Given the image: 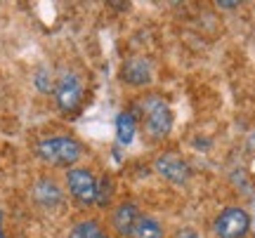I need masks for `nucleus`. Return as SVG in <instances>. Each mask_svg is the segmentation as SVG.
Masks as SVG:
<instances>
[{"instance_id":"ddd939ff","label":"nucleus","mask_w":255,"mask_h":238,"mask_svg":"<svg viewBox=\"0 0 255 238\" xmlns=\"http://www.w3.org/2000/svg\"><path fill=\"white\" fill-rule=\"evenodd\" d=\"M114 198V179H111L109 174H104L97 179V198H95V205H100V208H107Z\"/></svg>"},{"instance_id":"6e6552de","label":"nucleus","mask_w":255,"mask_h":238,"mask_svg":"<svg viewBox=\"0 0 255 238\" xmlns=\"http://www.w3.org/2000/svg\"><path fill=\"white\" fill-rule=\"evenodd\" d=\"M139 217H142V215H139L135 203H119V205L114 208V212H111V227H114V231H116L121 238H130Z\"/></svg>"},{"instance_id":"20e7f679","label":"nucleus","mask_w":255,"mask_h":238,"mask_svg":"<svg viewBox=\"0 0 255 238\" xmlns=\"http://www.w3.org/2000/svg\"><path fill=\"white\" fill-rule=\"evenodd\" d=\"M251 231V215L239 205H229L213 222L215 238H246Z\"/></svg>"},{"instance_id":"4468645a","label":"nucleus","mask_w":255,"mask_h":238,"mask_svg":"<svg viewBox=\"0 0 255 238\" xmlns=\"http://www.w3.org/2000/svg\"><path fill=\"white\" fill-rule=\"evenodd\" d=\"M36 87L40 92H52V90H55V80H52V76H50V71H47V69H38Z\"/></svg>"},{"instance_id":"39448f33","label":"nucleus","mask_w":255,"mask_h":238,"mask_svg":"<svg viewBox=\"0 0 255 238\" xmlns=\"http://www.w3.org/2000/svg\"><path fill=\"white\" fill-rule=\"evenodd\" d=\"M66 189L78 205H95L97 198V177L88 167H69L66 170Z\"/></svg>"},{"instance_id":"9d476101","label":"nucleus","mask_w":255,"mask_h":238,"mask_svg":"<svg viewBox=\"0 0 255 238\" xmlns=\"http://www.w3.org/2000/svg\"><path fill=\"white\" fill-rule=\"evenodd\" d=\"M137 135V118L132 111H121L116 116V142L121 147H130Z\"/></svg>"},{"instance_id":"423d86ee","label":"nucleus","mask_w":255,"mask_h":238,"mask_svg":"<svg viewBox=\"0 0 255 238\" xmlns=\"http://www.w3.org/2000/svg\"><path fill=\"white\" fill-rule=\"evenodd\" d=\"M156 172L163 177L165 182L175 184V186H187L191 179V165L184 156L177 154H163L154 160Z\"/></svg>"},{"instance_id":"9b49d317","label":"nucleus","mask_w":255,"mask_h":238,"mask_svg":"<svg viewBox=\"0 0 255 238\" xmlns=\"http://www.w3.org/2000/svg\"><path fill=\"white\" fill-rule=\"evenodd\" d=\"M130 238H163V227H161L158 220L149 217V215H142V217L137 220Z\"/></svg>"},{"instance_id":"dca6fc26","label":"nucleus","mask_w":255,"mask_h":238,"mask_svg":"<svg viewBox=\"0 0 255 238\" xmlns=\"http://www.w3.org/2000/svg\"><path fill=\"white\" fill-rule=\"evenodd\" d=\"M220 7H239V2H218Z\"/></svg>"},{"instance_id":"f257e3e1","label":"nucleus","mask_w":255,"mask_h":238,"mask_svg":"<svg viewBox=\"0 0 255 238\" xmlns=\"http://www.w3.org/2000/svg\"><path fill=\"white\" fill-rule=\"evenodd\" d=\"M135 118L137 123H142L144 128L146 137L154 139V142H163L170 132H173V123H175V116H173V109L165 97L161 94H144L142 99L135 101Z\"/></svg>"},{"instance_id":"2eb2a0df","label":"nucleus","mask_w":255,"mask_h":238,"mask_svg":"<svg viewBox=\"0 0 255 238\" xmlns=\"http://www.w3.org/2000/svg\"><path fill=\"white\" fill-rule=\"evenodd\" d=\"M175 238H201V236L194 229H182V231H177V236Z\"/></svg>"},{"instance_id":"f3484780","label":"nucleus","mask_w":255,"mask_h":238,"mask_svg":"<svg viewBox=\"0 0 255 238\" xmlns=\"http://www.w3.org/2000/svg\"><path fill=\"white\" fill-rule=\"evenodd\" d=\"M0 238H5V234H2V231H0Z\"/></svg>"},{"instance_id":"1a4fd4ad","label":"nucleus","mask_w":255,"mask_h":238,"mask_svg":"<svg viewBox=\"0 0 255 238\" xmlns=\"http://www.w3.org/2000/svg\"><path fill=\"white\" fill-rule=\"evenodd\" d=\"M33 198H36V203H40L43 208H57V205L64 201L62 186H59L52 177H40V179L33 184Z\"/></svg>"},{"instance_id":"f03ea898","label":"nucleus","mask_w":255,"mask_h":238,"mask_svg":"<svg viewBox=\"0 0 255 238\" xmlns=\"http://www.w3.org/2000/svg\"><path fill=\"white\" fill-rule=\"evenodd\" d=\"M36 154L38 158L47 165H55V167H73V165L81 160L83 156V147L76 137L69 135H52V137L40 139L36 144Z\"/></svg>"},{"instance_id":"7ed1b4c3","label":"nucleus","mask_w":255,"mask_h":238,"mask_svg":"<svg viewBox=\"0 0 255 238\" xmlns=\"http://www.w3.org/2000/svg\"><path fill=\"white\" fill-rule=\"evenodd\" d=\"M55 104L57 109L71 116L76 111H81L83 99H85V82L76 71H64L59 78L55 80Z\"/></svg>"},{"instance_id":"f8f14e48","label":"nucleus","mask_w":255,"mask_h":238,"mask_svg":"<svg viewBox=\"0 0 255 238\" xmlns=\"http://www.w3.org/2000/svg\"><path fill=\"white\" fill-rule=\"evenodd\" d=\"M69 238H109L107 231L100 222L95 220H83L78 224H73V229L69 231Z\"/></svg>"},{"instance_id":"0eeeda50","label":"nucleus","mask_w":255,"mask_h":238,"mask_svg":"<svg viewBox=\"0 0 255 238\" xmlns=\"http://www.w3.org/2000/svg\"><path fill=\"white\" fill-rule=\"evenodd\" d=\"M154 78V66L144 57H130L121 66V80L130 87H144Z\"/></svg>"}]
</instances>
